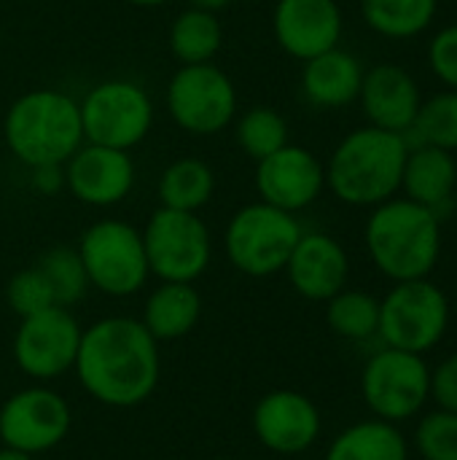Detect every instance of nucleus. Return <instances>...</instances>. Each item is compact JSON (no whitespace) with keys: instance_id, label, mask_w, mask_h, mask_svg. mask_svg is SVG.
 Listing matches in <instances>:
<instances>
[{"instance_id":"nucleus-1","label":"nucleus","mask_w":457,"mask_h":460,"mask_svg":"<svg viewBox=\"0 0 457 460\" xmlns=\"http://www.w3.org/2000/svg\"><path fill=\"white\" fill-rule=\"evenodd\" d=\"M73 372L97 404L110 410L140 407L154 396L162 377L159 342L140 318H100L81 332Z\"/></svg>"},{"instance_id":"nucleus-2","label":"nucleus","mask_w":457,"mask_h":460,"mask_svg":"<svg viewBox=\"0 0 457 460\" xmlns=\"http://www.w3.org/2000/svg\"><path fill=\"white\" fill-rule=\"evenodd\" d=\"M409 143L404 135L358 127L347 132L326 162V189L345 205L374 208L401 191Z\"/></svg>"},{"instance_id":"nucleus-3","label":"nucleus","mask_w":457,"mask_h":460,"mask_svg":"<svg viewBox=\"0 0 457 460\" xmlns=\"http://www.w3.org/2000/svg\"><path fill=\"white\" fill-rule=\"evenodd\" d=\"M364 243L372 264L385 278L393 283L420 280L439 264L442 221L431 208L407 197H393L372 208Z\"/></svg>"},{"instance_id":"nucleus-4","label":"nucleus","mask_w":457,"mask_h":460,"mask_svg":"<svg viewBox=\"0 0 457 460\" xmlns=\"http://www.w3.org/2000/svg\"><path fill=\"white\" fill-rule=\"evenodd\" d=\"M3 137L24 167L65 164L86 143L78 100L59 89H30L8 105Z\"/></svg>"},{"instance_id":"nucleus-5","label":"nucleus","mask_w":457,"mask_h":460,"mask_svg":"<svg viewBox=\"0 0 457 460\" xmlns=\"http://www.w3.org/2000/svg\"><path fill=\"white\" fill-rule=\"evenodd\" d=\"M304 234L296 213L267 202L240 208L224 229L229 264L248 278H272L286 270L299 237Z\"/></svg>"},{"instance_id":"nucleus-6","label":"nucleus","mask_w":457,"mask_h":460,"mask_svg":"<svg viewBox=\"0 0 457 460\" xmlns=\"http://www.w3.org/2000/svg\"><path fill=\"white\" fill-rule=\"evenodd\" d=\"M89 286L110 299H127L143 291L151 278L143 232L121 218H102L83 229L75 245Z\"/></svg>"},{"instance_id":"nucleus-7","label":"nucleus","mask_w":457,"mask_h":460,"mask_svg":"<svg viewBox=\"0 0 457 460\" xmlns=\"http://www.w3.org/2000/svg\"><path fill=\"white\" fill-rule=\"evenodd\" d=\"M447 326H450V299L428 278L401 280L380 302L377 337L382 340L385 348L423 356L442 342Z\"/></svg>"},{"instance_id":"nucleus-8","label":"nucleus","mask_w":457,"mask_h":460,"mask_svg":"<svg viewBox=\"0 0 457 460\" xmlns=\"http://www.w3.org/2000/svg\"><path fill=\"white\" fill-rule=\"evenodd\" d=\"M164 105L178 129L210 137L237 119V86L215 62L180 65L167 81Z\"/></svg>"},{"instance_id":"nucleus-9","label":"nucleus","mask_w":457,"mask_h":460,"mask_svg":"<svg viewBox=\"0 0 457 460\" xmlns=\"http://www.w3.org/2000/svg\"><path fill=\"white\" fill-rule=\"evenodd\" d=\"M143 232L148 270L164 283H194L213 261V237L199 213L159 208Z\"/></svg>"},{"instance_id":"nucleus-10","label":"nucleus","mask_w":457,"mask_h":460,"mask_svg":"<svg viewBox=\"0 0 457 460\" xmlns=\"http://www.w3.org/2000/svg\"><path fill=\"white\" fill-rule=\"evenodd\" d=\"M83 140L119 151L140 146L154 127L151 94L129 78H108L78 100Z\"/></svg>"},{"instance_id":"nucleus-11","label":"nucleus","mask_w":457,"mask_h":460,"mask_svg":"<svg viewBox=\"0 0 457 460\" xmlns=\"http://www.w3.org/2000/svg\"><path fill=\"white\" fill-rule=\"evenodd\" d=\"M361 396L374 418L399 426L431 399V369L417 353L382 348L361 372Z\"/></svg>"},{"instance_id":"nucleus-12","label":"nucleus","mask_w":457,"mask_h":460,"mask_svg":"<svg viewBox=\"0 0 457 460\" xmlns=\"http://www.w3.org/2000/svg\"><path fill=\"white\" fill-rule=\"evenodd\" d=\"M73 426V410L62 394L46 383H35L11 394L0 407L3 447L40 456L59 447Z\"/></svg>"},{"instance_id":"nucleus-13","label":"nucleus","mask_w":457,"mask_h":460,"mask_svg":"<svg viewBox=\"0 0 457 460\" xmlns=\"http://www.w3.org/2000/svg\"><path fill=\"white\" fill-rule=\"evenodd\" d=\"M81 332V323L67 307H48L22 318L11 342L16 369L35 383L59 380L75 367Z\"/></svg>"},{"instance_id":"nucleus-14","label":"nucleus","mask_w":457,"mask_h":460,"mask_svg":"<svg viewBox=\"0 0 457 460\" xmlns=\"http://www.w3.org/2000/svg\"><path fill=\"white\" fill-rule=\"evenodd\" d=\"M250 426L264 450L294 458L307 453L318 442L323 420L321 410L307 394L277 388L256 402Z\"/></svg>"},{"instance_id":"nucleus-15","label":"nucleus","mask_w":457,"mask_h":460,"mask_svg":"<svg viewBox=\"0 0 457 460\" xmlns=\"http://www.w3.org/2000/svg\"><path fill=\"white\" fill-rule=\"evenodd\" d=\"M326 189V164L304 146L286 143L256 162V191L261 202L288 213L310 208Z\"/></svg>"},{"instance_id":"nucleus-16","label":"nucleus","mask_w":457,"mask_h":460,"mask_svg":"<svg viewBox=\"0 0 457 460\" xmlns=\"http://www.w3.org/2000/svg\"><path fill=\"white\" fill-rule=\"evenodd\" d=\"M65 189L89 208H113L135 189V162L129 151L83 143L65 162Z\"/></svg>"},{"instance_id":"nucleus-17","label":"nucleus","mask_w":457,"mask_h":460,"mask_svg":"<svg viewBox=\"0 0 457 460\" xmlns=\"http://www.w3.org/2000/svg\"><path fill=\"white\" fill-rule=\"evenodd\" d=\"M345 16L337 0H277L272 8V32L277 46L307 62L342 40Z\"/></svg>"},{"instance_id":"nucleus-18","label":"nucleus","mask_w":457,"mask_h":460,"mask_svg":"<svg viewBox=\"0 0 457 460\" xmlns=\"http://www.w3.org/2000/svg\"><path fill=\"white\" fill-rule=\"evenodd\" d=\"M358 102L372 127L407 135L417 119L423 94L415 75L407 67L396 62H380L364 70Z\"/></svg>"},{"instance_id":"nucleus-19","label":"nucleus","mask_w":457,"mask_h":460,"mask_svg":"<svg viewBox=\"0 0 457 460\" xmlns=\"http://www.w3.org/2000/svg\"><path fill=\"white\" fill-rule=\"evenodd\" d=\"M283 272L302 299L329 302L334 294L347 288L350 259L342 243L331 234L304 232Z\"/></svg>"},{"instance_id":"nucleus-20","label":"nucleus","mask_w":457,"mask_h":460,"mask_svg":"<svg viewBox=\"0 0 457 460\" xmlns=\"http://www.w3.org/2000/svg\"><path fill=\"white\" fill-rule=\"evenodd\" d=\"M455 189V154L436 148V146H426V143H409L404 175H401L404 197L431 208L436 213V218L442 221V213H450V208H453Z\"/></svg>"},{"instance_id":"nucleus-21","label":"nucleus","mask_w":457,"mask_h":460,"mask_svg":"<svg viewBox=\"0 0 457 460\" xmlns=\"http://www.w3.org/2000/svg\"><path fill=\"white\" fill-rule=\"evenodd\" d=\"M364 84V65L345 49H329L302 67V94L321 111H339L358 100Z\"/></svg>"},{"instance_id":"nucleus-22","label":"nucleus","mask_w":457,"mask_h":460,"mask_svg":"<svg viewBox=\"0 0 457 460\" xmlns=\"http://www.w3.org/2000/svg\"><path fill=\"white\" fill-rule=\"evenodd\" d=\"M202 318V296L194 283H164L145 296L140 323L156 342H175L189 337Z\"/></svg>"},{"instance_id":"nucleus-23","label":"nucleus","mask_w":457,"mask_h":460,"mask_svg":"<svg viewBox=\"0 0 457 460\" xmlns=\"http://www.w3.org/2000/svg\"><path fill=\"white\" fill-rule=\"evenodd\" d=\"M326 460H409V445L396 423L374 418L337 434Z\"/></svg>"},{"instance_id":"nucleus-24","label":"nucleus","mask_w":457,"mask_h":460,"mask_svg":"<svg viewBox=\"0 0 457 460\" xmlns=\"http://www.w3.org/2000/svg\"><path fill=\"white\" fill-rule=\"evenodd\" d=\"M156 191L162 208L199 213L215 194V172L205 159L180 156L162 170Z\"/></svg>"},{"instance_id":"nucleus-25","label":"nucleus","mask_w":457,"mask_h":460,"mask_svg":"<svg viewBox=\"0 0 457 460\" xmlns=\"http://www.w3.org/2000/svg\"><path fill=\"white\" fill-rule=\"evenodd\" d=\"M439 11V0H361L366 27L391 40L423 35Z\"/></svg>"},{"instance_id":"nucleus-26","label":"nucleus","mask_w":457,"mask_h":460,"mask_svg":"<svg viewBox=\"0 0 457 460\" xmlns=\"http://www.w3.org/2000/svg\"><path fill=\"white\" fill-rule=\"evenodd\" d=\"M167 43L180 65L213 62L224 46V27L218 22V13L199 11V8L180 11L170 24Z\"/></svg>"},{"instance_id":"nucleus-27","label":"nucleus","mask_w":457,"mask_h":460,"mask_svg":"<svg viewBox=\"0 0 457 460\" xmlns=\"http://www.w3.org/2000/svg\"><path fill=\"white\" fill-rule=\"evenodd\" d=\"M326 323L342 340H374L380 332V299L361 288H342L326 302Z\"/></svg>"},{"instance_id":"nucleus-28","label":"nucleus","mask_w":457,"mask_h":460,"mask_svg":"<svg viewBox=\"0 0 457 460\" xmlns=\"http://www.w3.org/2000/svg\"><path fill=\"white\" fill-rule=\"evenodd\" d=\"M234 140L245 156L253 162L267 159L288 143V121L269 105H253L234 121Z\"/></svg>"},{"instance_id":"nucleus-29","label":"nucleus","mask_w":457,"mask_h":460,"mask_svg":"<svg viewBox=\"0 0 457 460\" xmlns=\"http://www.w3.org/2000/svg\"><path fill=\"white\" fill-rule=\"evenodd\" d=\"M40 272H43V278L48 280V286H51V294H54V302L59 305V307H73V305H78L83 296H86V291L92 288L89 286V278H86V270H83V261H81V256H78V251L75 248H67V245H54V248H48L40 259H38V264H35Z\"/></svg>"},{"instance_id":"nucleus-30","label":"nucleus","mask_w":457,"mask_h":460,"mask_svg":"<svg viewBox=\"0 0 457 460\" xmlns=\"http://www.w3.org/2000/svg\"><path fill=\"white\" fill-rule=\"evenodd\" d=\"M404 137H415V143L436 146L444 151H457V92L444 89L428 100H423L412 129Z\"/></svg>"},{"instance_id":"nucleus-31","label":"nucleus","mask_w":457,"mask_h":460,"mask_svg":"<svg viewBox=\"0 0 457 460\" xmlns=\"http://www.w3.org/2000/svg\"><path fill=\"white\" fill-rule=\"evenodd\" d=\"M5 302L19 321L30 318L35 313H43L48 307H59L54 302L48 280L43 278V272L38 267H27V270H19L11 275V280L5 286Z\"/></svg>"},{"instance_id":"nucleus-32","label":"nucleus","mask_w":457,"mask_h":460,"mask_svg":"<svg viewBox=\"0 0 457 460\" xmlns=\"http://www.w3.org/2000/svg\"><path fill=\"white\" fill-rule=\"evenodd\" d=\"M415 447L423 460H457V412H428L417 423Z\"/></svg>"},{"instance_id":"nucleus-33","label":"nucleus","mask_w":457,"mask_h":460,"mask_svg":"<svg viewBox=\"0 0 457 460\" xmlns=\"http://www.w3.org/2000/svg\"><path fill=\"white\" fill-rule=\"evenodd\" d=\"M428 65L434 75L447 86L457 92V22L439 30L431 43H428Z\"/></svg>"},{"instance_id":"nucleus-34","label":"nucleus","mask_w":457,"mask_h":460,"mask_svg":"<svg viewBox=\"0 0 457 460\" xmlns=\"http://www.w3.org/2000/svg\"><path fill=\"white\" fill-rule=\"evenodd\" d=\"M431 399L439 404V410L457 412V353L431 372Z\"/></svg>"},{"instance_id":"nucleus-35","label":"nucleus","mask_w":457,"mask_h":460,"mask_svg":"<svg viewBox=\"0 0 457 460\" xmlns=\"http://www.w3.org/2000/svg\"><path fill=\"white\" fill-rule=\"evenodd\" d=\"M30 183L38 194L54 197L65 189V164H38L30 167Z\"/></svg>"},{"instance_id":"nucleus-36","label":"nucleus","mask_w":457,"mask_h":460,"mask_svg":"<svg viewBox=\"0 0 457 460\" xmlns=\"http://www.w3.org/2000/svg\"><path fill=\"white\" fill-rule=\"evenodd\" d=\"M189 8H199V11H210V13H221L224 8H229L234 0H186Z\"/></svg>"},{"instance_id":"nucleus-37","label":"nucleus","mask_w":457,"mask_h":460,"mask_svg":"<svg viewBox=\"0 0 457 460\" xmlns=\"http://www.w3.org/2000/svg\"><path fill=\"white\" fill-rule=\"evenodd\" d=\"M0 460H35V456L19 453V450H11V447H0Z\"/></svg>"},{"instance_id":"nucleus-38","label":"nucleus","mask_w":457,"mask_h":460,"mask_svg":"<svg viewBox=\"0 0 457 460\" xmlns=\"http://www.w3.org/2000/svg\"><path fill=\"white\" fill-rule=\"evenodd\" d=\"M127 3L137 8H159V5H167L170 0H127Z\"/></svg>"},{"instance_id":"nucleus-39","label":"nucleus","mask_w":457,"mask_h":460,"mask_svg":"<svg viewBox=\"0 0 457 460\" xmlns=\"http://www.w3.org/2000/svg\"><path fill=\"white\" fill-rule=\"evenodd\" d=\"M0 54H3V30H0Z\"/></svg>"},{"instance_id":"nucleus-40","label":"nucleus","mask_w":457,"mask_h":460,"mask_svg":"<svg viewBox=\"0 0 457 460\" xmlns=\"http://www.w3.org/2000/svg\"><path fill=\"white\" fill-rule=\"evenodd\" d=\"M162 460H180V458H162Z\"/></svg>"},{"instance_id":"nucleus-41","label":"nucleus","mask_w":457,"mask_h":460,"mask_svg":"<svg viewBox=\"0 0 457 460\" xmlns=\"http://www.w3.org/2000/svg\"><path fill=\"white\" fill-rule=\"evenodd\" d=\"M218 460H224V458H218Z\"/></svg>"}]
</instances>
